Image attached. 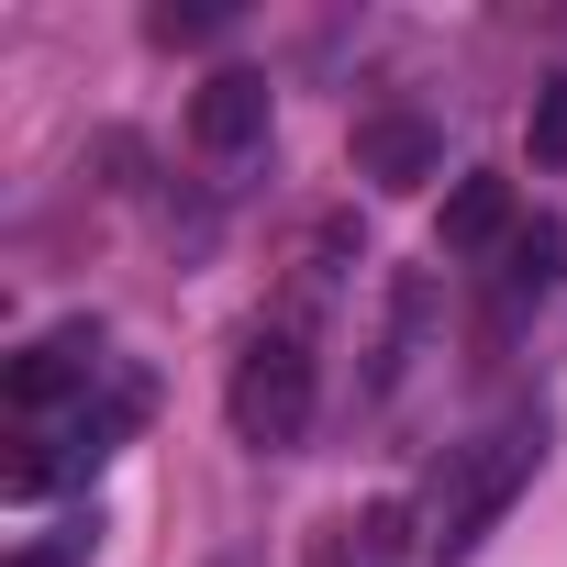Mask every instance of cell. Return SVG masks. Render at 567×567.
<instances>
[{
	"instance_id": "10",
	"label": "cell",
	"mask_w": 567,
	"mask_h": 567,
	"mask_svg": "<svg viewBox=\"0 0 567 567\" xmlns=\"http://www.w3.org/2000/svg\"><path fill=\"white\" fill-rule=\"evenodd\" d=\"M523 134H534V167H567V68L534 90V123Z\"/></svg>"
},
{
	"instance_id": "1",
	"label": "cell",
	"mask_w": 567,
	"mask_h": 567,
	"mask_svg": "<svg viewBox=\"0 0 567 567\" xmlns=\"http://www.w3.org/2000/svg\"><path fill=\"white\" fill-rule=\"evenodd\" d=\"M545 445H556V412H545V401H534V412H501L478 445H456V467H445V501H434V556H478V545L501 534V512L534 489Z\"/></svg>"
},
{
	"instance_id": "11",
	"label": "cell",
	"mask_w": 567,
	"mask_h": 567,
	"mask_svg": "<svg viewBox=\"0 0 567 567\" xmlns=\"http://www.w3.org/2000/svg\"><path fill=\"white\" fill-rule=\"evenodd\" d=\"M90 534H101V523H68V534H56V545H23V556H12V567H79V556H90Z\"/></svg>"
},
{
	"instance_id": "6",
	"label": "cell",
	"mask_w": 567,
	"mask_h": 567,
	"mask_svg": "<svg viewBox=\"0 0 567 567\" xmlns=\"http://www.w3.org/2000/svg\"><path fill=\"white\" fill-rule=\"evenodd\" d=\"M189 145H200V156H245V145H267V79L212 68V79L189 90Z\"/></svg>"
},
{
	"instance_id": "7",
	"label": "cell",
	"mask_w": 567,
	"mask_h": 567,
	"mask_svg": "<svg viewBox=\"0 0 567 567\" xmlns=\"http://www.w3.org/2000/svg\"><path fill=\"white\" fill-rule=\"evenodd\" d=\"M523 223H512V178H456L445 212H434V245L445 256H501Z\"/></svg>"
},
{
	"instance_id": "8",
	"label": "cell",
	"mask_w": 567,
	"mask_h": 567,
	"mask_svg": "<svg viewBox=\"0 0 567 567\" xmlns=\"http://www.w3.org/2000/svg\"><path fill=\"white\" fill-rule=\"evenodd\" d=\"M556 278H567V223H523L501 245V301H545Z\"/></svg>"
},
{
	"instance_id": "2",
	"label": "cell",
	"mask_w": 567,
	"mask_h": 567,
	"mask_svg": "<svg viewBox=\"0 0 567 567\" xmlns=\"http://www.w3.org/2000/svg\"><path fill=\"white\" fill-rule=\"evenodd\" d=\"M223 423H234V445H256V456H278V445H301V423H312V346L278 323V334H245V357H234V379H223Z\"/></svg>"
},
{
	"instance_id": "4",
	"label": "cell",
	"mask_w": 567,
	"mask_h": 567,
	"mask_svg": "<svg viewBox=\"0 0 567 567\" xmlns=\"http://www.w3.org/2000/svg\"><path fill=\"white\" fill-rule=\"evenodd\" d=\"M90 379H101V323H56V334H34L12 368H0V401L23 423H45V412L90 401Z\"/></svg>"
},
{
	"instance_id": "5",
	"label": "cell",
	"mask_w": 567,
	"mask_h": 567,
	"mask_svg": "<svg viewBox=\"0 0 567 567\" xmlns=\"http://www.w3.org/2000/svg\"><path fill=\"white\" fill-rule=\"evenodd\" d=\"M346 156H357L368 189H423V178H445V123H423V112H368Z\"/></svg>"
},
{
	"instance_id": "3",
	"label": "cell",
	"mask_w": 567,
	"mask_h": 567,
	"mask_svg": "<svg viewBox=\"0 0 567 567\" xmlns=\"http://www.w3.org/2000/svg\"><path fill=\"white\" fill-rule=\"evenodd\" d=\"M134 423V390H112L101 412H79V423H45V434H23V456L0 467V489L12 501H45V489H68V478H90L101 456H112V434Z\"/></svg>"
},
{
	"instance_id": "9",
	"label": "cell",
	"mask_w": 567,
	"mask_h": 567,
	"mask_svg": "<svg viewBox=\"0 0 567 567\" xmlns=\"http://www.w3.org/2000/svg\"><path fill=\"white\" fill-rule=\"evenodd\" d=\"M223 23H234V0H156V12H145L156 45H200V34H223Z\"/></svg>"
}]
</instances>
